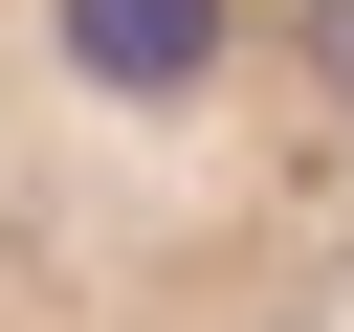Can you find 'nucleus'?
Wrapping results in <instances>:
<instances>
[{"mask_svg":"<svg viewBox=\"0 0 354 332\" xmlns=\"http://www.w3.org/2000/svg\"><path fill=\"white\" fill-rule=\"evenodd\" d=\"M0 332H354V0H0Z\"/></svg>","mask_w":354,"mask_h":332,"instance_id":"f257e3e1","label":"nucleus"}]
</instances>
